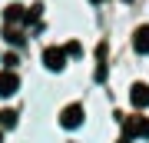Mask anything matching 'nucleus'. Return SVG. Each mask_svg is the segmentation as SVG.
<instances>
[{"instance_id": "10", "label": "nucleus", "mask_w": 149, "mask_h": 143, "mask_svg": "<svg viewBox=\"0 0 149 143\" xmlns=\"http://www.w3.org/2000/svg\"><path fill=\"white\" fill-rule=\"evenodd\" d=\"M63 50H66V57H80V43H66Z\"/></svg>"}, {"instance_id": "11", "label": "nucleus", "mask_w": 149, "mask_h": 143, "mask_svg": "<svg viewBox=\"0 0 149 143\" xmlns=\"http://www.w3.org/2000/svg\"><path fill=\"white\" fill-rule=\"evenodd\" d=\"M3 63H7V70H13V67H17V57H13V53H7V57H3Z\"/></svg>"}, {"instance_id": "6", "label": "nucleus", "mask_w": 149, "mask_h": 143, "mask_svg": "<svg viewBox=\"0 0 149 143\" xmlns=\"http://www.w3.org/2000/svg\"><path fill=\"white\" fill-rule=\"evenodd\" d=\"M133 50L136 53H149V23L139 27V30L133 33Z\"/></svg>"}, {"instance_id": "5", "label": "nucleus", "mask_w": 149, "mask_h": 143, "mask_svg": "<svg viewBox=\"0 0 149 143\" xmlns=\"http://www.w3.org/2000/svg\"><path fill=\"white\" fill-rule=\"evenodd\" d=\"M129 100H133L136 110H146V106H149V87L146 83H133V87H129Z\"/></svg>"}, {"instance_id": "2", "label": "nucleus", "mask_w": 149, "mask_h": 143, "mask_svg": "<svg viewBox=\"0 0 149 143\" xmlns=\"http://www.w3.org/2000/svg\"><path fill=\"white\" fill-rule=\"evenodd\" d=\"M43 67L53 70V73H60V70L66 67V50L63 47H47L43 50Z\"/></svg>"}, {"instance_id": "7", "label": "nucleus", "mask_w": 149, "mask_h": 143, "mask_svg": "<svg viewBox=\"0 0 149 143\" xmlns=\"http://www.w3.org/2000/svg\"><path fill=\"white\" fill-rule=\"evenodd\" d=\"M13 20H27V13H23L20 4H10V7H7V23H13Z\"/></svg>"}, {"instance_id": "14", "label": "nucleus", "mask_w": 149, "mask_h": 143, "mask_svg": "<svg viewBox=\"0 0 149 143\" xmlns=\"http://www.w3.org/2000/svg\"><path fill=\"white\" fill-rule=\"evenodd\" d=\"M0 143H3V137H0Z\"/></svg>"}, {"instance_id": "8", "label": "nucleus", "mask_w": 149, "mask_h": 143, "mask_svg": "<svg viewBox=\"0 0 149 143\" xmlns=\"http://www.w3.org/2000/svg\"><path fill=\"white\" fill-rule=\"evenodd\" d=\"M0 127H17V110H0Z\"/></svg>"}, {"instance_id": "13", "label": "nucleus", "mask_w": 149, "mask_h": 143, "mask_svg": "<svg viewBox=\"0 0 149 143\" xmlns=\"http://www.w3.org/2000/svg\"><path fill=\"white\" fill-rule=\"evenodd\" d=\"M119 143H129V140H119Z\"/></svg>"}, {"instance_id": "3", "label": "nucleus", "mask_w": 149, "mask_h": 143, "mask_svg": "<svg viewBox=\"0 0 149 143\" xmlns=\"http://www.w3.org/2000/svg\"><path fill=\"white\" fill-rule=\"evenodd\" d=\"M60 127H66V130L83 127V106H80V103H70V106H63V113H60Z\"/></svg>"}, {"instance_id": "12", "label": "nucleus", "mask_w": 149, "mask_h": 143, "mask_svg": "<svg viewBox=\"0 0 149 143\" xmlns=\"http://www.w3.org/2000/svg\"><path fill=\"white\" fill-rule=\"evenodd\" d=\"M93 4H103V0H93Z\"/></svg>"}, {"instance_id": "9", "label": "nucleus", "mask_w": 149, "mask_h": 143, "mask_svg": "<svg viewBox=\"0 0 149 143\" xmlns=\"http://www.w3.org/2000/svg\"><path fill=\"white\" fill-rule=\"evenodd\" d=\"M3 40H7V43H20V33H13L10 27H7V30H3Z\"/></svg>"}, {"instance_id": "4", "label": "nucleus", "mask_w": 149, "mask_h": 143, "mask_svg": "<svg viewBox=\"0 0 149 143\" xmlns=\"http://www.w3.org/2000/svg\"><path fill=\"white\" fill-rule=\"evenodd\" d=\"M17 90H20V77L13 70H3L0 73V97H13Z\"/></svg>"}, {"instance_id": "1", "label": "nucleus", "mask_w": 149, "mask_h": 143, "mask_svg": "<svg viewBox=\"0 0 149 143\" xmlns=\"http://www.w3.org/2000/svg\"><path fill=\"white\" fill-rule=\"evenodd\" d=\"M136 137H149V120L146 117H126L123 120V140H136Z\"/></svg>"}]
</instances>
